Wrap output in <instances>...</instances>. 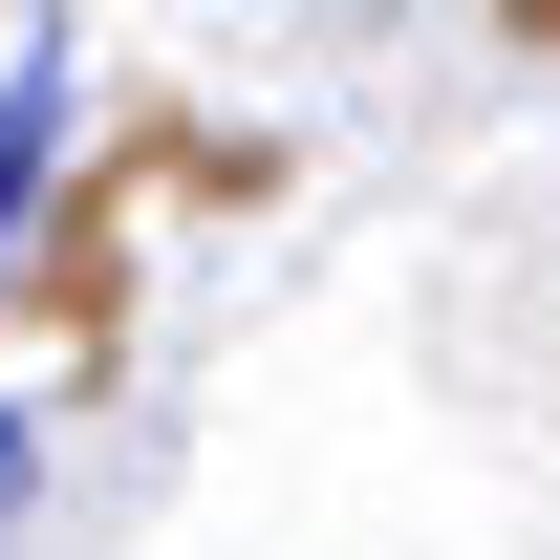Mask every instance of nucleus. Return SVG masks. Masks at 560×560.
<instances>
[{
	"instance_id": "f257e3e1",
	"label": "nucleus",
	"mask_w": 560,
	"mask_h": 560,
	"mask_svg": "<svg viewBox=\"0 0 560 560\" xmlns=\"http://www.w3.org/2000/svg\"><path fill=\"white\" fill-rule=\"evenodd\" d=\"M44 151H66V66H0V237H22V195H44Z\"/></svg>"
},
{
	"instance_id": "f03ea898",
	"label": "nucleus",
	"mask_w": 560,
	"mask_h": 560,
	"mask_svg": "<svg viewBox=\"0 0 560 560\" xmlns=\"http://www.w3.org/2000/svg\"><path fill=\"white\" fill-rule=\"evenodd\" d=\"M0 517H22V410H0Z\"/></svg>"
}]
</instances>
